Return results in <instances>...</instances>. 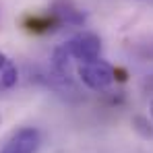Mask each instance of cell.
Segmentation results:
<instances>
[{"label":"cell","instance_id":"obj_1","mask_svg":"<svg viewBox=\"0 0 153 153\" xmlns=\"http://www.w3.org/2000/svg\"><path fill=\"white\" fill-rule=\"evenodd\" d=\"M76 75L81 79V83L89 87L91 91H105L116 79V68L108 64L105 60L97 58V60L81 62L76 68Z\"/></svg>","mask_w":153,"mask_h":153},{"label":"cell","instance_id":"obj_2","mask_svg":"<svg viewBox=\"0 0 153 153\" xmlns=\"http://www.w3.org/2000/svg\"><path fill=\"white\" fill-rule=\"evenodd\" d=\"M64 46L71 54V58H75L79 62L97 60L102 54V39L91 31H81V33L73 35Z\"/></svg>","mask_w":153,"mask_h":153},{"label":"cell","instance_id":"obj_3","mask_svg":"<svg viewBox=\"0 0 153 153\" xmlns=\"http://www.w3.org/2000/svg\"><path fill=\"white\" fill-rule=\"evenodd\" d=\"M42 147V134L33 126H23L15 130L4 145L0 147V153H37Z\"/></svg>","mask_w":153,"mask_h":153},{"label":"cell","instance_id":"obj_4","mask_svg":"<svg viewBox=\"0 0 153 153\" xmlns=\"http://www.w3.org/2000/svg\"><path fill=\"white\" fill-rule=\"evenodd\" d=\"M50 13L56 17L58 25L64 27V25H83L85 23V13L76 6L73 0H52V6H50Z\"/></svg>","mask_w":153,"mask_h":153},{"label":"cell","instance_id":"obj_5","mask_svg":"<svg viewBox=\"0 0 153 153\" xmlns=\"http://www.w3.org/2000/svg\"><path fill=\"white\" fill-rule=\"evenodd\" d=\"M27 31H33V33H48V31H54L58 29V21L56 17L52 15L50 10L44 13V15H27L25 21H23Z\"/></svg>","mask_w":153,"mask_h":153},{"label":"cell","instance_id":"obj_6","mask_svg":"<svg viewBox=\"0 0 153 153\" xmlns=\"http://www.w3.org/2000/svg\"><path fill=\"white\" fill-rule=\"evenodd\" d=\"M52 71L60 79L71 76V54L66 50V46H60V48L54 50V54H52Z\"/></svg>","mask_w":153,"mask_h":153},{"label":"cell","instance_id":"obj_7","mask_svg":"<svg viewBox=\"0 0 153 153\" xmlns=\"http://www.w3.org/2000/svg\"><path fill=\"white\" fill-rule=\"evenodd\" d=\"M19 81V71L15 64H10L6 71L0 73V91H6V89H13Z\"/></svg>","mask_w":153,"mask_h":153},{"label":"cell","instance_id":"obj_8","mask_svg":"<svg viewBox=\"0 0 153 153\" xmlns=\"http://www.w3.org/2000/svg\"><path fill=\"white\" fill-rule=\"evenodd\" d=\"M132 126H134V130H137L141 137H145V139H151L153 137L151 124H149V120L143 118V116H134V118H132Z\"/></svg>","mask_w":153,"mask_h":153},{"label":"cell","instance_id":"obj_9","mask_svg":"<svg viewBox=\"0 0 153 153\" xmlns=\"http://www.w3.org/2000/svg\"><path fill=\"white\" fill-rule=\"evenodd\" d=\"M10 64H13V62H10V58H8L4 52H0V73H2V71H6Z\"/></svg>","mask_w":153,"mask_h":153},{"label":"cell","instance_id":"obj_10","mask_svg":"<svg viewBox=\"0 0 153 153\" xmlns=\"http://www.w3.org/2000/svg\"><path fill=\"white\" fill-rule=\"evenodd\" d=\"M145 87H147V89H153V75L149 76L147 81H145Z\"/></svg>","mask_w":153,"mask_h":153},{"label":"cell","instance_id":"obj_11","mask_svg":"<svg viewBox=\"0 0 153 153\" xmlns=\"http://www.w3.org/2000/svg\"><path fill=\"white\" fill-rule=\"evenodd\" d=\"M151 116H153V102H151Z\"/></svg>","mask_w":153,"mask_h":153},{"label":"cell","instance_id":"obj_12","mask_svg":"<svg viewBox=\"0 0 153 153\" xmlns=\"http://www.w3.org/2000/svg\"><path fill=\"white\" fill-rule=\"evenodd\" d=\"M0 122H2V118H0Z\"/></svg>","mask_w":153,"mask_h":153}]
</instances>
